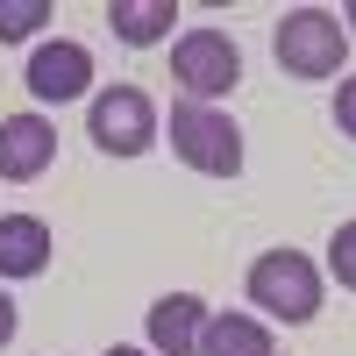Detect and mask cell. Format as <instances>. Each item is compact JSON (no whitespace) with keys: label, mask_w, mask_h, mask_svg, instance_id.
Here are the masks:
<instances>
[{"label":"cell","mask_w":356,"mask_h":356,"mask_svg":"<svg viewBox=\"0 0 356 356\" xmlns=\"http://www.w3.org/2000/svg\"><path fill=\"white\" fill-rule=\"evenodd\" d=\"M57 164V129L43 114H8L0 122V178L8 186H29V178H43Z\"/></svg>","instance_id":"obj_7"},{"label":"cell","mask_w":356,"mask_h":356,"mask_svg":"<svg viewBox=\"0 0 356 356\" xmlns=\"http://www.w3.org/2000/svg\"><path fill=\"white\" fill-rule=\"evenodd\" d=\"M86 86H93V50L57 36V43H36V57H29V93H36L43 107H65L79 100Z\"/></svg>","instance_id":"obj_6"},{"label":"cell","mask_w":356,"mask_h":356,"mask_svg":"<svg viewBox=\"0 0 356 356\" xmlns=\"http://www.w3.org/2000/svg\"><path fill=\"white\" fill-rule=\"evenodd\" d=\"M43 271H50V221L0 214V278H43Z\"/></svg>","instance_id":"obj_9"},{"label":"cell","mask_w":356,"mask_h":356,"mask_svg":"<svg viewBox=\"0 0 356 356\" xmlns=\"http://www.w3.org/2000/svg\"><path fill=\"white\" fill-rule=\"evenodd\" d=\"M86 136H93L107 157H143V150L164 136V122H157V107H150L143 86H107V93H93Z\"/></svg>","instance_id":"obj_5"},{"label":"cell","mask_w":356,"mask_h":356,"mask_svg":"<svg viewBox=\"0 0 356 356\" xmlns=\"http://www.w3.org/2000/svg\"><path fill=\"white\" fill-rule=\"evenodd\" d=\"M200 356H278L271 321H257V314H207Z\"/></svg>","instance_id":"obj_10"},{"label":"cell","mask_w":356,"mask_h":356,"mask_svg":"<svg viewBox=\"0 0 356 356\" xmlns=\"http://www.w3.org/2000/svg\"><path fill=\"white\" fill-rule=\"evenodd\" d=\"M15 342V300H8V285H0V349Z\"/></svg>","instance_id":"obj_15"},{"label":"cell","mask_w":356,"mask_h":356,"mask_svg":"<svg viewBox=\"0 0 356 356\" xmlns=\"http://www.w3.org/2000/svg\"><path fill=\"white\" fill-rule=\"evenodd\" d=\"M171 150L178 164H193L200 178H235L243 171V129L228 122L221 107H200V100H178L171 107Z\"/></svg>","instance_id":"obj_4"},{"label":"cell","mask_w":356,"mask_h":356,"mask_svg":"<svg viewBox=\"0 0 356 356\" xmlns=\"http://www.w3.org/2000/svg\"><path fill=\"white\" fill-rule=\"evenodd\" d=\"M335 22H342V29H356V0H342V15H335Z\"/></svg>","instance_id":"obj_17"},{"label":"cell","mask_w":356,"mask_h":356,"mask_svg":"<svg viewBox=\"0 0 356 356\" xmlns=\"http://www.w3.org/2000/svg\"><path fill=\"white\" fill-rule=\"evenodd\" d=\"M107 356H150V349H136V342H114V349H107Z\"/></svg>","instance_id":"obj_16"},{"label":"cell","mask_w":356,"mask_h":356,"mask_svg":"<svg viewBox=\"0 0 356 356\" xmlns=\"http://www.w3.org/2000/svg\"><path fill=\"white\" fill-rule=\"evenodd\" d=\"M335 129H342V136L356 143V72H349V79L335 86Z\"/></svg>","instance_id":"obj_14"},{"label":"cell","mask_w":356,"mask_h":356,"mask_svg":"<svg viewBox=\"0 0 356 356\" xmlns=\"http://www.w3.org/2000/svg\"><path fill=\"white\" fill-rule=\"evenodd\" d=\"M171 22H178L171 0H107V29H114L122 43H136V50L164 43V36H171Z\"/></svg>","instance_id":"obj_11"},{"label":"cell","mask_w":356,"mask_h":356,"mask_svg":"<svg viewBox=\"0 0 356 356\" xmlns=\"http://www.w3.org/2000/svg\"><path fill=\"white\" fill-rule=\"evenodd\" d=\"M250 307H264V321H285V328L314 321L321 314V271H314V257H300V250H264L250 264Z\"/></svg>","instance_id":"obj_2"},{"label":"cell","mask_w":356,"mask_h":356,"mask_svg":"<svg viewBox=\"0 0 356 356\" xmlns=\"http://www.w3.org/2000/svg\"><path fill=\"white\" fill-rule=\"evenodd\" d=\"M200 328H207V300L164 292L150 307V356H200Z\"/></svg>","instance_id":"obj_8"},{"label":"cell","mask_w":356,"mask_h":356,"mask_svg":"<svg viewBox=\"0 0 356 356\" xmlns=\"http://www.w3.org/2000/svg\"><path fill=\"white\" fill-rule=\"evenodd\" d=\"M171 79H178L186 100L214 107V100H228L235 86H243V50H235L228 29H186V36L171 43Z\"/></svg>","instance_id":"obj_3"},{"label":"cell","mask_w":356,"mask_h":356,"mask_svg":"<svg viewBox=\"0 0 356 356\" xmlns=\"http://www.w3.org/2000/svg\"><path fill=\"white\" fill-rule=\"evenodd\" d=\"M50 15H57L50 0H0V43H29Z\"/></svg>","instance_id":"obj_12"},{"label":"cell","mask_w":356,"mask_h":356,"mask_svg":"<svg viewBox=\"0 0 356 356\" xmlns=\"http://www.w3.org/2000/svg\"><path fill=\"white\" fill-rule=\"evenodd\" d=\"M328 278H335L342 292H356V221H342V228L328 235Z\"/></svg>","instance_id":"obj_13"},{"label":"cell","mask_w":356,"mask_h":356,"mask_svg":"<svg viewBox=\"0 0 356 356\" xmlns=\"http://www.w3.org/2000/svg\"><path fill=\"white\" fill-rule=\"evenodd\" d=\"M271 50H278L285 79H335L342 50H349V29L328 8H285L278 29H271Z\"/></svg>","instance_id":"obj_1"}]
</instances>
